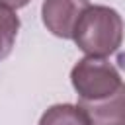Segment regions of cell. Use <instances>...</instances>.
<instances>
[{
  "instance_id": "obj_1",
  "label": "cell",
  "mask_w": 125,
  "mask_h": 125,
  "mask_svg": "<svg viewBox=\"0 0 125 125\" xmlns=\"http://www.w3.org/2000/svg\"><path fill=\"white\" fill-rule=\"evenodd\" d=\"M123 18L109 6H90L78 20L72 39L86 57L105 59L123 43Z\"/></svg>"
},
{
  "instance_id": "obj_2",
  "label": "cell",
  "mask_w": 125,
  "mask_h": 125,
  "mask_svg": "<svg viewBox=\"0 0 125 125\" xmlns=\"http://www.w3.org/2000/svg\"><path fill=\"white\" fill-rule=\"evenodd\" d=\"M72 88L80 102H94L111 96L123 84L117 68L105 59L84 57L70 70Z\"/></svg>"
},
{
  "instance_id": "obj_3",
  "label": "cell",
  "mask_w": 125,
  "mask_h": 125,
  "mask_svg": "<svg viewBox=\"0 0 125 125\" xmlns=\"http://www.w3.org/2000/svg\"><path fill=\"white\" fill-rule=\"evenodd\" d=\"M90 8V0H43L41 20L47 31L61 39H72V31Z\"/></svg>"
},
{
  "instance_id": "obj_4",
  "label": "cell",
  "mask_w": 125,
  "mask_h": 125,
  "mask_svg": "<svg viewBox=\"0 0 125 125\" xmlns=\"http://www.w3.org/2000/svg\"><path fill=\"white\" fill-rule=\"evenodd\" d=\"M76 105L84 111L90 125H125V82L107 98L94 102L78 100Z\"/></svg>"
},
{
  "instance_id": "obj_5",
  "label": "cell",
  "mask_w": 125,
  "mask_h": 125,
  "mask_svg": "<svg viewBox=\"0 0 125 125\" xmlns=\"http://www.w3.org/2000/svg\"><path fill=\"white\" fill-rule=\"evenodd\" d=\"M39 125H90V121L78 105L55 104L41 115Z\"/></svg>"
},
{
  "instance_id": "obj_6",
  "label": "cell",
  "mask_w": 125,
  "mask_h": 125,
  "mask_svg": "<svg viewBox=\"0 0 125 125\" xmlns=\"http://www.w3.org/2000/svg\"><path fill=\"white\" fill-rule=\"evenodd\" d=\"M20 29V18L16 12L4 4H0V61L12 53Z\"/></svg>"
},
{
  "instance_id": "obj_7",
  "label": "cell",
  "mask_w": 125,
  "mask_h": 125,
  "mask_svg": "<svg viewBox=\"0 0 125 125\" xmlns=\"http://www.w3.org/2000/svg\"><path fill=\"white\" fill-rule=\"evenodd\" d=\"M0 4L8 6V8H12V10H18V8L27 6V4H29V0H0Z\"/></svg>"
}]
</instances>
